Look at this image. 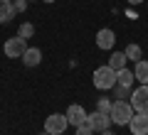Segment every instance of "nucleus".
Masks as SVG:
<instances>
[{
    "mask_svg": "<svg viewBox=\"0 0 148 135\" xmlns=\"http://www.w3.org/2000/svg\"><path fill=\"white\" fill-rule=\"evenodd\" d=\"M67 128H69V120H67L64 113H52V115L45 118V130L49 135H62Z\"/></svg>",
    "mask_w": 148,
    "mask_h": 135,
    "instance_id": "39448f33",
    "label": "nucleus"
},
{
    "mask_svg": "<svg viewBox=\"0 0 148 135\" xmlns=\"http://www.w3.org/2000/svg\"><path fill=\"white\" fill-rule=\"evenodd\" d=\"M27 49V39H22L20 35L10 37V39H5V47H3V52H5L8 59H20L22 54H25Z\"/></svg>",
    "mask_w": 148,
    "mask_h": 135,
    "instance_id": "20e7f679",
    "label": "nucleus"
},
{
    "mask_svg": "<svg viewBox=\"0 0 148 135\" xmlns=\"http://www.w3.org/2000/svg\"><path fill=\"white\" fill-rule=\"evenodd\" d=\"M133 81H136V76H133V71H131V69H126V66H123V69H119V71H116V83H119V86L131 88V86H133Z\"/></svg>",
    "mask_w": 148,
    "mask_h": 135,
    "instance_id": "f8f14e48",
    "label": "nucleus"
},
{
    "mask_svg": "<svg viewBox=\"0 0 148 135\" xmlns=\"http://www.w3.org/2000/svg\"><path fill=\"white\" fill-rule=\"evenodd\" d=\"M0 3H12V0H0Z\"/></svg>",
    "mask_w": 148,
    "mask_h": 135,
    "instance_id": "b1692460",
    "label": "nucleus"
},
{
    "mask_svg": "<svg viewBox=\"0 0 148 135\" xmlns=\"http://www.w3.org/2000/svg\"><path fill=\"white\" fill-rule=\"evenodd\" d=\"M111 106H114V101H111L109 96H101V98L96 101V111H101V113H109Z\"/></svg>",
    "mask_w": 148,
    "mask_h": 135,
    "instance_id": "f3484780",
    "label": "nucleus"
},
{
    "mask_svg": "<svg viewBox=\"0 0 148 135\" xmlns=\"http://www.w3.org/2000/svg\"><path fill=\"white\" fill-rule=\"evenodd\" d=\"M133 76L138 83H148V59H138L133 64Z\"/></svg>",
    "mask_w": 148,
    "mask_h": 135,
    "instance_id": "9b49d317",
    "label": "nucleus"
},
{
    "mask_svg": "<svg viewBox=\"0 0 148 135\" xmlns=\"http://www.w3.org/2000/svg\"><path fill=\"white\" fill-rule=\"evenodd\" d=\"M37 135H49V133H47V130H42V133H37Z\"/></svg>",
    "mask_w": 148,
    "mask_h": 135,
    "instance_id": "5701e85b",
    "label": "nucleus"
},
{
    "mask_svg": "<svg viewBox=\"0 0 148 135\" xmlns=\"http://www.w3.org/2000/svg\"><path fill=\"white\" fill-rule=\"evenodd\" d=\"M99 135H116V133H111V130H104V133H99Z\"/></svg>",
    "mask_w": 148,
    "mask_h": 135,
    "instance_id": "4be33fe9",
    "label": "nucleus"
},
{
    "mask_svg": "<svg viewBox=\"0 0 148 135\" xmlns=\"http://www.w3.org/2000/svg\"><path fill=\"white\" fill-rule=\"evenodd\" d=\"M126 62H128V59H126V54H123V52H114V54L109 57V62H106V64H109L114 71H119V69L126 66Z\"/></svg>",
    "mask_w": 148,
    "mask_h": 135,
    "instance_id": "4468645a",
    "label": "nucleus"
},
{
    "mask_svg": "<svg viewBox=\"0 0 148 135\" xmlns=\"http://www.w3.org/2000/svg\"><path fill=\"white\" fill-rule=\"evenodd\" d=\"M64 115H67V120H69V125H82V123H86V111H84V106H79V103H72L67 111H64Z\"/></svg>",
    "mask_w": 148,
    "mask_h": 135,
    "instance_id": "1a4fd4ad",
    "label": "nucleus"
},
{
    "mask_svg": "<svg viewBox=\"0 0 148 135\" xmlns=\"http://www.w3.org/2000/svg\"><path fill=\"white\" fill-rule=\"evenodd\" d=\"M91 81H94V86L99 88V91H109V88L116 86V71H114L109 64L96 66V69H94V76H91Z\"/></svg>",
    "mask_w": 148,
    "mask_h": 135,
    "instance_id": "f257e3e1",
    "label": "nucleus"
},
{
    "mask_svg": "<svg viewBox=\"0 0 148 135\" xmlns=\"http://www.w3.org/2000/svg\"><path fill=\"white\" fill-rule=\"evenodd\" d=\"M128 3H131V5H141L143 0H128Z\"/></svg>",
    "mask_w": 148,
    "mask_h": 135,
    "instance_id": "412c9836",
    "label": "nucleus"
},
{
    "mask_svg": "<svg viewBox=\"0 0 148 135\" xmlns=\"http://www.w3.org/2000/svg\"><path fill=\"white\" fill-rule=\"evenodd\" d=\"M17 10L12 7V3H0V25H8L10 20H15Z\"/></svg>",
    "mask_w": 148,
    "mask_h": 135,
    "instance_id": "ddd939ff",
    "label": "nucleus"
},
{
    "mask_svg": "<svg viewBox=\"0 0 148 135\" xmlns=\"http://www.w3.org/2000/svg\"><path fill=\"white\" fill-rule=\"evenodd\" d=\"M74 135H94V130H91L86 123H82V125H77V128H74Z\"/></svg>",
    "mask_w": 148,
    "mask_h": 135,
    "instance_id": "6ab92c4d",
    "label": "nucleus"
},
{
    "mask_svg": "<svg viewBox=\"0 0 148 135\" xmlns=\"http://www.w3.org/2000/svg\"><path fill=\"white\" fill-rule=\"evenodd\" d=\"M45 3H54V0H45Z\"/></svg>",
    "mask_w": 148,
    "mask_h": 135,
    "instance_id": "393cba45",
    "label": "nucleus"
},
{
    "mask_svg": "<svg viewBox=\"0 0 148 135\" xmlns=\"http://www.w3.org/2000/svg\"><path fill=\"white\" fill-rule=\"evenodd\" d=\"M109 118L114 125H128V120L133 118V108L128 101H114V106H111L109 111Z\"/></svg>",
    "mask_w": 148,
    "mask_h": 135,
    "instance_id": "f03ea898",
    "label": "nucleus"
},
{
    "mask_svg": "<svg viewBox=\"0 0 148 135\" xmlns=\"http://www.w3.org/2000/svg\"><path fill=\"white\" fill-rule=\"evenodd\" d=\"M128 130L131 135H148V113H133L128 120Z\"/></svg>",
    "mask_w": 148,
    "mask_h": 135,
    "instance_id": "0eeeda50",
    "label": "nucleus"
},
{
    "mask_svg": "<svg viewBox=\"0 0 148 135\" xmlns=\"http://www.w3.org/2000/svg\"><path fill=\"white\" fill-rule=\"evenodd\" d=\"M133 113H148V83H141L138 88H133V94L128 96Z\"/></svg>",
    "mask_w": 148,
    "mask_h": 135,
    "instance_id": "7ed1b4c3",
    "label": "nucleus"
},
{
    "mask_svg": "<svg viewBox=\"0 0 148 135\" xmlns=\"http://www.w3.org/2000/svg\"><path fill=\"white\" fill-rule=\"evenodd\" d=\"M128 91H131V88L119 86V83H116V86H114V96H116V101H128V96H131Z\"/></svg>",
    "mask_w": 148,
    "mask_h": 135,
    "instance_id": "a211bd4d",
    "label": "nucleus"
},
{
    "mask_svg": "<svg viewBox=\"0 0 148 135\" xmlns=\"http://www.w3.org/2000/svg\"><path fill=\"white\" fill-rule=\"evenodd\" d=\"M12 7H15L17 12H25V10H27V0H15V3H12Z\"/></svg>",
    "mask_w": 148,
    "mask_h": 135,
    "instance_id": "aec40b11",
    "label": "nucleus"
},
{
    "mask_svg": "<svg viewBox=\"0 0 148 135\" xmlns=\"http://www.w3.org/2000/svg\"><path fill=\"white\" fill-rule=\"evenodd\" d=\"M114 44H116V32H114V30L104 27V30L96 32V47H99V49L109 52V49H114Z\"/></svg>",
    "mask_w": 148,
    "mask_h": 135,
    "instance_id": "6e6552de",
    "label": "nucleus"
},
{
    "mask_svg": "<svg viewBox=\"0 0 148 135\" xmlns=\"http://www.w3.org/2000/svg\"><path fill=\"white\" fill-rule=\"evenodd\" d=\"M22 64H25V66H40V64H42V49H37V47H27L25 49V54H22Z\"/></svg>",
    "mask_w": 148,
    "mask_h": 135,
    "instance_id": "9d476101",
    "label": "nucleus"
},
{
    "mask_svg": "<svg viewBox=\"0 0 148 135\" xmlns=\"http://www.w3.org/2000/svg\"><path fill=\"white\" fill-rule=\"evenodd\" d=\"M123 54H126V59H128V62H133V64H136L138 59L143 57V49H141V44H128V47L123 49Z\"/></svg>",
    "mask_w": 148,
    "mask_h": 135,
    "instance_id": "2eb2a0df",
    "label": "nucleus"
},
{
    "mask_svg": "<svg viewBox=\"0 0 148 135\" xmlns=\"http://www.w3.org/2000/svg\"><path fill=\"white\" fill-rule=\"evenodd\" d=\"M86 125H89L94 133H104V130L111 128V118H109V113L94 111V113H86Z\"/></svg>",
    "mask_w": 148,
    "mask_h": 135,
    "instance_id": "423d86ee",
    "label": "nucleus"
},
{
    "mask_svg": "<svg viewBox=\"0 0 148 135\" xmlns=\"http://www.w3.org/2000/svg\"><path fill=\"white\" fill-rule=\"evenodd\" d=\"M17 35H20L22 39H30V37H35V25H32V22H22V25L17 27Z\"/></svg>",
    "mask_w": 148,
    "mask_h": 135,
    "instance_id": "dca6fc26",
    "label": "nucleus"
}]
</instances>
